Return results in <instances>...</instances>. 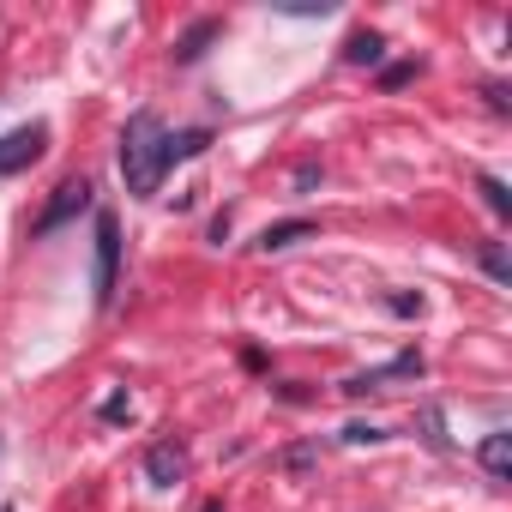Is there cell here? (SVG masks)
Masks as SVG:
<instances>
[{
  "label": "cell",
  "instance_id": "3",
  "mask_svg": "<svg viewBox=\"0 0 512 512\" xmlns=\"http://www.w3.org/2000/svg\"><path fill=\"white\" fill-rule=\"evenodd\" d=\"M79 211H91V181H85V175H73V181L55 187V199L43 205V217L31 223V235H55V229H67Z\"/></svg>",
  "mask_w": 512,
  "mask_h": 512
},
{
  "label": "cell",
  "instance_id": "13",
  "mask_svg": "<svg viewBox=\"0 0 512 512\" xmlns=\"http://www.w3.org/2000/svg\"><path fill=\"white\" fill-rule=\"evenodd\" d=\"M410 79H416V61H398V67H386V73H380V85H386V91H398V85H410Z\"/></svg>",
  "mask_w": 512,
  "mask_h": 512
},
{
  "label": "cell",
  "instance_id": "17",
  "mask_svg": "<svg viewBox=\"0 0 512 512\" xmlns=\"http://www.w3.org/2000/svg\"><path fill=\"white\" fill-rule=\"evenodd\" d=\"M344 440H350V446H368V440H386V434H380V428H362V422H356V428H344Z\"/></svg>",
  "mask_w": 512,
  "mask_h": 512
},
{
  "label": "cell",
  "instance_id": "6",
  "mask_svg": "<svg viewBox=\"0 0 512 512\" xmlns=\"http://www.w3.org/2000/svg\"><path fill=\"white\" fill-rule=\"evenodd\" d=\"M217 37H223V25H217V19H199V25H187V31L175 37V61H199V55H205Z\"/></svg>",
  "mask_w": 512,
  "mask_h": 512
},
{
  "label": "cell",
  "instance_id": "9",
  "mask_svg": "<svg viewBox=\"0 0 512 512\" xmlns=\"http://www.w3.org/2000/svg\"><path fill=\"white\" fill-rule=\"evenodd\" d=\"M476 458H482V470H488V476H512V434H488Z\"/></svg>",
  "mask_w": 512,
  "mask_h": 512
},
{
  "label": "cell",
  "instance_id": "15",
  "mask_svg": "<svg viewBox=\"0 0 512 512\" xmlns=\"http://www.w3.org/2000/svg\"><path fill=\"white\" fill-rule=\"evenodd\" d=\"M133 416V404H127V392H115L109 404H103V422H127Z\"/></svg>",
  "mask_w": 512,
  "mask_h": 512
},
{
  "label": "cell",
  "instance_id": "1",
  "mask_svg": "<svg viewBox=\"0 0 512 512\" xmlns=\"http://www.w3.org/2000/svg\"><path fill=\"white\" fill-rule=\"evenodd\" d=\"M163 169H169V133H163V121H157L151 109H139V115L127 121V133H121V175H127V193L151 199L157 181H163Z\"/></svg>",
  "mask_w": 512,
  "mask_h": 512
},
{
  "label": "cell",
  "instance_id": "16",
  "mask_svg": "<svg viewBox=\"0 0 512 512\" xmlns=\"http://www.w3.org/2000/svg\"><path fill=\"white\" fill-rule=\"evenodd\" d=\"M308 464H314V446H290V452H284V470H296V476H302Z\"/></svg>",
  "mask_w": 512,
  "mask_h": 512
},
{
  "label": "cell",
  "instance_id": "4",
  "mask_svg": "<svg viewBox=\"0 0 512 512\" xmlns=\"http://www.w3.org/2000/svg\"><path fill=\"white\" fill-rule=\"evenodd\" d=\"M43 145H49V127H43V121H31V127H13L7 139H0V175H19V169H31V163L43 157Z\"/></svg>",
  "mask_w": 512,
  "mask_h": 512
},
{
  "label": "cell",
  "instance_id": "11",
  "mask_svg": "<svg viewBox=\"0 0 512 512\" xmlns=\"http://www.w3.org/2000/svg\"><path fill=\"white\" fill-rule=\"evenodd\" d=\"M476 187H482V199H488V211H494V217H512V193H506L494 175H482Z\"/></svg>",
  "mask_w": 512,
  "mask_h": 512
},
{
  "label": "cell",
  "instance_id": "7",
  "mask_svg": "<svg viewBox=\"0 0 512 512\" xmlns=\"http://www.w3.org/2000/svg\"><path fill=\"white\" fill-rule=\"evenodd\" d=\"M380 55H386V37L380 31H350V43H344V61L350 67H380Z\"/></svg>",
  "mask_w": 512,
  "mask_h": 512
},
{
  "label": "cell",
  "instance_id": "8",
  "mask_svg": "<svg viewBox=\"0 0 512 512\" xmlns=\"http://www.w3.org/2000/svg\"><path fill=\"white\" fill-rule=\"evenodd\" d=\"M308 235H314V223H308V217H290V223H272V229L260 235V247L278 253V247H296V241H308Z\"/></svg>",
  "mask_w": 512,
  "mask_h": 512
},
{
  "label": "cell",
  "instance_id": "14",
  "mask_svg": "<svg viewBox=\"0 0 512 512\" xmlns=\"http://www.w3.org/2000/svg\"><path fill=\"white\" fill-rule=\"evenodd\" d=\"M392 314H404V320H416V314H422V296H410V290H398V296H392Z\"/></svg>",
  "mask_w": 512,
  "mask_h": 512
},
{
  "label": "cell",
  "instance_id": "12",
  "mask_svg": "<svg viewBox=\"0 0 512 512\" xmlns=\"http://www.w3.org/2000/svg\"><path fill=\"white\" fill-rule=\"evenodd\" d=\"M482 272H488L494 284H512V266H506V253H500V247H482Z\"/></svg>",
  "mask_w": 512,
  "mask_h": 512
},
{
  "label": "cell",
  "instance_id": "5",
  "mask_svg": "<svg viewBox=\"0 0 512 512\" xmlns=\"http://www.w3.org/2000/svg\"><path fill=\"white\" fill-rule=\"evenodd\" d=\"M145 476H151L157 488H175V482L187 476V458H181V446H169V440H157V446L145 452Z\"/></svg>",
  "mask_w": 512,
  "mask_h": 512
},
{
  "label": "cell",
  "instance_id": "2",
  "mask_svg": "<svg viewBox=\"0 0 512 512\" xmlns=\"http://www.w3.org/2000/svg\"><path fill=\"white\" fill-rule=\"evenodd\" d=\"M115 272H121V223L109 211H97V266H91V296L97 308L115 302Z\"/></svg>",
  "mask_w": 512,
  "mask_h": 512
},
{
  "label": "cell",
  "instance_id": "10",
  "mask_svg": "<svg viewBox=\"0 0 512 512\" xmlns=\"http://www.w3.org/2000/svg\"><path fill=\"white\" fill-rule=\"evenodd\" d=\"M211 145V133L205 127H193V133H169V163H181V157H199Z\"/></svg>",
  "mask_w": 512,
  "mask_h": 512
}]
</instances>
